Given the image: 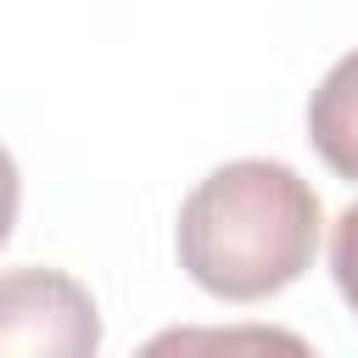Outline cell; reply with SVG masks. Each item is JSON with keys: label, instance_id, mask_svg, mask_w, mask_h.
I'll return each instance as SVG.
<instances>
[{"label": "cell", "instance_id": "obj_5", "mask_svg": "<svg viewBox=\"0 0 358 358\" xmlns=\"http://www.w3.org/2000/svg\"><path fill=\"white\" fill-rule=\"evenodd\" d=\"M17 201H22V179H17V162H11V151L0 145V246L11 241V224H17Z\"/></svg>", "mask_w": 358, "mask_h": 358}, {"label": "cell", "instance_id": "obj_1", "mask_svg": "<svg viewBox=\"0 0 358 358\" xmlns=\"http://www.w3.org/2000/svg\"><path fill=\"white\" fill-rule=\"evenodd\" d=\"M313 185L268 157L213 168L179 207L173 246L179 268L218 302H263L296 285L319 252Z\"/></svg>", "mask_w": 358, "mask_h": 358}, {"label": "cell", "instance_id": "obj_3", "mask_svg": "<svg viewBox=\"0 0 358 358\" xmlns=\"http://www.w3.org/2000/svg\"><path fill=\"white\" fill-rule=\"evenodd\" d=\"M308 140L330 173L358 185V50H347L308 101Z\"/></svg>", "mask_w": 358, "mask_h": 358}, {"label": "cell", "instance_id": "obj_2", "mask_svg": "<svg viewBox=\"0 0 358 358\" xmlns=\"http://www.w3.org/2000/svg\"><path fill=\"white\" fill-rule=\"evenodd\" d=\"M101 347L95 296L62 268L0 274V358H90Z\"/></svg>", "mask_w": 358, "mask_h": 358}, {"label": "cell", "instance_id": "obj_4", "mask_svg": "<svg viewBox=\"0 0 358 358\" xmlns=\"http://www.w3.org/2000/svg\"><path fill=\"white\" fill-rule=\"evenodd\" d=\"M330 274H336L341 302L358 313V201L336 218V235H330Z\"/></svg>", "mask_w": 358, "mask_h": 358}]
</instances>
